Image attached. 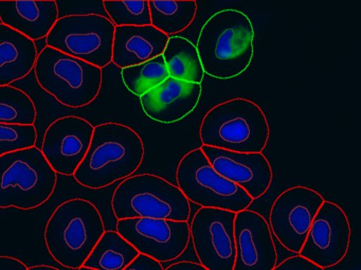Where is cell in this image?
<instances>
[{"mask_svg": "<svg viewBox=\"0 0 361 270\" xmlns=\"http://www.w3.org/2000/svg\"><path fill=\"white\" fill-rule=\"evenodd\" d=\"M272 270H325L319 267L316 264L312 263L308 259H304L301 255L295 254L293 257L284 259L281 263L276 264Z\"/></svg>", "mask_w": 361, "mask_h": 270, "instance_id": "obj_28", "label": "cell"}, {"mask_svg": "<svg viewBox=\"0 0 361 270\" xmlns=\"http://www.w3.org/2000/svg\"><path fill=\"white\" fill-rule=\"evenodd\" d=\"M103 6L115 27L151 26L149 0H105Z\"/></svg>", "mask_w": 361, "mask_h": 270, "instance_id": "obj_26", "label": "cell"}, {"mask_svg": "<svg viewBox=\"0 0 361 270\" xmlns=\"http://www.w3.org/2000/svg\"><path fill=\"white\" fill-rule=\"evenodd\" d=\"M169 37L153 26L116 27L111 63L119 68L137 66L162 56Z\"/></svg>", "mask_w": 361, "mask_h": 270, "instance_id": "obj_19", "label": "cell"}, {"mask_svg": "<svg viewBox=\"0 0 361 270\" xmlns=\"http://www.w3.org/2000/svg\"><path fill=\"white\" fill-rule=\"evenodd\" d=\"M176 180L177 187L190 204L193 202L200 208L238 213L247 210L253 202L245 190L213 168L200 147L181 158L177 166Z\"/></svg>", "mask_w": 361, "mask_h": 270, "instance_id": "obj_8", "label": "cell"}, {"mask_svg": "<svg viewBox=\"0 0 361 270\" xmlns=\"http://www.w3.org/2000/svg\"><path fill=\"white\" fill-rule=\"evenodd\" d=\"M122 81L135 96L140 98L169 78L164 56H159L137 66L121 69Z\"/></svg>", "mask_w": 361, "mask_h": 270, "instance_id": "obj_24", "label": "cell"}, {"mask_svg": "<svg viewBox=\"0 0 361 270\" xmlns=\"http://www.w3.org/2000/svg\"><path fill=\"white\" fill-rule=\"evenodd\" d=\"M94 128L77 116L60 118L48 126L41 151L56 174L73 176L90 149Z\"/></svg>", "mask_w": 361, "mask_h": 270, "instance_id": "obj_14", "label": "cell"}, {"mask_svg": "<svg viewBox=\"0 0 361 270\" xmlns=\"http://www.w3.org/2000/svg\"><path fill=\"white\" fill-rule=\"evenodd\" d=\"M116 231L139 253L159 263L175 261L190 243V223L170 219H126Z\"/></svg>", "mask_w": 361, "mask_h": 270, "instance_id": "obj_12", "label": "cell"}, {"mask_svg": "<svg viewBox=\"0 0 361 270\" xmlns=\"http://www.w3.org/2000/svg\"><path fill=\"white\" fill-rule=\"evenodd\" d=\"M37 141L35 125L0 124V157L12 152L35 147Z\"/></svg>", "mask_w": 361, "mask_h": 270, "instance_id": "obj_27", "label": "cell"}, {"mask_svg": "<svg viewBox=\"0 0 361 270\" xmlns=\"http://www.w3.org/2000/svg\"><path fill=\"white\" fill-rule=\"evenodd\" d=\"M26 264L16 257L0 255V270H27Z\"/></svg>", "mask_w": 361, "mask_h": 270, "instance_id": "obj_30", "label": "cell"}, {"mask_svg": "<svg viewBox=\"0 0 361 270\" xmlns=\"http://www.w3.org/2000/svg\"><path fill=\"white\" fill-rule=\"evenodd\" d=\"M324 198L307 187L290 188L278 196L269 216V228L281 245L299 254Z\"/></svg>", "mask_w": 361, "mask_h": 270, "instance_id": "obj_11", "label": "cell"}, {"mask_svg": "<svg viewBox=\"0 0 361 270\" xmlns=\"http://www.w3.org/2000/svg\"><path fill=\"white\" fill-rule=\"evenodd\" d=\"M56 181L39 147L6 154L0 157V208H39L51 197Z\"/></svg>", "mask_w": 361, "mask_h": 270, "instance_id": "obj_5", "label": "cell"}, {"mask_svg": "<svg viewBox=\"0 0 361 270\" xmlns=\"http://www.w3.org/2000/svg\"><path fill=\"white\" fill-rule=\"evenodd\" d=\"M149 8L152 26L171 37L193 23L197 3L194 0H149Z\"/></svg>", "mask_w": 361, "mask_h": 270, "instance_id": "obj_23", "label": "cell"}, {"mask_svg": "<svg viewBox=\"0 0 361 270\" xmlns=\"http://www.w3.org/2000/svg\"><path fill=\"white\" fill-rule=\"evenodd\" d=\"M200 84L188 83L169 77L140 97L141 106L149 119L173 124L185 119L197 107L202 96Z\"/></svg>", "mask_w": 361, "mask_h": 270, "instance_id": "obj_17", "label": "cell"}, {"mask_svg": "<svg viewBox=\"0 0 361 270\" xmlns=\"http://www.w3.org/2000/svg\"><path fill=\"white\" fill-rule=\"evenodd\" d=\"M207 159L215 171L247 192L253 200L263 196L272 181V170L262 153H236L202 145Z\"/></svg>", "mask_w": 361, "mask_h": 270, "instance_id": "obj_16", "label": "cell"}, {"mask_svg": "<svg viewBox=\"0 0 361 270\" xmlns=\"http://www.w3.org/2000/svg\"><path fill=\"white\" fill-rule=\"evenodd\" d=\"M255 29L246 14L221 10L213 14L200 30L197 49L204 75L230 80L247 70L252 61Z\"/></svg>", "mask_w": 361, "mask_h": 270, "instance_id": "obj_1", "label": "cell"}, {"mask_svg": "<svg viewBox=\"0 0 361 270\" xmlns=\"http://www.w3.org/2000/svg\"><path fill=\"white\" fill-rule=\"evenodd\" d=\"M27 270H60L58 268L52 267V266L48 265H37L32 266V267H28Z\"/></svg>", "mask_w": 361, "mask_h": 270, "instance_id": "obj_32", "label": "cell"}, {"mask_svg": "<svg viewBox=\"0 0 361 270\" xmlns=\"http://www.w3.org/2000/svg\"><path fill=\"white\" fill-rule=\"evenodd\" d=\"M105 231L98 208L90 200L73 198L54 210L44 238L48 251L59 264L78 270Z\"/></svg>", "mask_w": 361, "mask_h": 270, "instance_id": "obj_3", "label": "cell"}, {"mask_svg": "<svg viewBox=\"0 0 361 270\" xmlns=\"http://www.w3.org/2000/svg\"><path fill=\"white\" fill-rule=\"evenodd\" d=\"M162 56L168 68L169 77L202 85L204 78V68L196 46L189 39L181 37H169Z\"/></svg>", "mask_w": 361, "mask_h": 270, "instance_id": "obj_21", "label": "cell"}, {"mask_svg": "<svg viewBox=\"0 0 361 270\" xmlns=\"http://www.w3.org/2000/svg\"><path fill=\"white\" fill-rule=\"evenodd\" d=\"M78 270H94V269H90V268L84 267V266H82L81 268H79Z\"/></svg>", "mask_w": 361, "mask_h": 270, "instance_id": "obj_33", "label": "cell"}, {"mask_svg": "<svg viewBox=\"0 0 361 270\" xmlns=\"http://www.w3.org/2000/svg\"><path fill=\"white\" fill-rule=\"evenodd\" d=\"M37 56L35 42L0 24V86L24 79L35 69Z\"/></svg>", "mask_w": 361, "mask_h": 270, "instance_id": "obj_20", "label": "cell"}, {"mask_svg": "<svg viewBox=\"0 0 361 270\" xmlns=\"http://www.w3.org/2000/svg\"><path fill=\"white\" fill-rule=\"evenodd\" d=\"M233 270H272L278 262L276 245L266 219L255 211H240L234 219Z\"/></svg>", "mask_w": 361, "mask_h": 270, "instance_id": "obj_15", "label": "cell"}, {"mask_svg": "<svg viewBox=\"0 0 361 270\" xmlns=\"http://www.w3.org/2000/svg\"><path fill=\"white\" fill-rule=\"evenodd\" d=\"M348 216L338 204L324 200L306 236L299 255L326 269L344 259L350 246Z\"/></svg>", "mask_w": 361, "mask_h": 270, "instance_id": "obj_13", "label": "cell"}, {"mask_svg": "<svg viewBox=\"0 0 361 270\" xmlns=\"http://www.w3.org/2000/svg\"><path fill=\"white\" fill-rule=\"evenodd\" d=\"M145 157L142 139L130 126L109 122L94 126L92 142L75 171L78 183L102 189L132 176Z\"/></svg>", "mask_w": 361, "mask_h": 270, "instance_id": "obj_2", "label": "cell"}, {"mask_svg": "<svg viewBox=\"0 0 361 270\" xmlns=\"http://www.w3.org/2000/svg\"><path fill=\"white\" fill-rule=\"evenodd\" d=\"M236 213L200 208L190 223V240L200 264L208 270H233L235 263L234 219Z\"/></svg>", "mask_w": 361, "mask_h": 270, "instance_id": "obj_10", "label": "cell"}, {"mask_svg": "<svg viewBox=\"0 0 361 270\" xmlns=\"http://www.w3.org/2000/svg\"><path fill=\"white\" fill-rule=\"evenodd\" d=\"M111 208L116 219H155L188 221L189 200L177 185L153 174L124 179L114 192Z\"/></svg>", "mask_w": 361, "mask_h": 270, "instance_id": "obj_6", "label": "cell"}, {"mask_svg": "<svg viewBox=\"0 0 361 270\" xmlns=\"http://www.w3.org/2000/svg\"><path fill=\"white\" fill-rule=\"evenodd\" d=\"M42 90L71 109L96 100L102 86V69L46 46L35 65Z\"/></svg>", "mask_w": 361, "mask_h": 270, "instance_id": "obj_7", "label": "cell"}, {"mask_svg": "<svg viewBox=\"0 0 361 270\" xmlns=\"http://www.w3.org/2000/svg\"><path fill=\"white\" fill-rule=\"evenodd\" d=\"M200 135L206 147L236 153H262L270 130L259 105L235 98L217 104L204 115Z\"/></svg>", "mask_w": 361, "mask_h": 270, "instance_id": "obj_4", "label": "cell"}, {"mask_svg": "<svg viewBox=\"0 0 361 270\" xmlns=\"http://www.w3.org/2000/svg\"><path fill=\"white\" fill-rule=\"evenodd\" d=\"M59 18L58 3L54 0L0 1L1 24L35 43L47 37Z\"/></svg>", "mask_w": 361, "mask_h": 270, "instance_id": "obj_18", "label": "cell"}, {"mask_svg": "<svg viewBox=\"0 0 361 270\" xmlns=\"http://www.w3.org/2000/svg\"><path fill=\"white\" fill-rule=\"evenodd\" d=\"M138 251L117 231H105L83 264L94 270H123L136 259Z\"/></svg>", "mask_w": 361, "mask_h": 270, "instance_id": "obj_22", "label": "cell"}, {"mask_svg": "<svg viewBox=\"0 0 361 270\" xmlns=\"http://www.w3.org/2000/svg\"><path fill=\"white\" fill-rule=\"evenodd\" d=\"M37 113L32 99L13 86H0V124L35 125Z\"/></svg>", "mask_w": 361, "mask_h": 270, "instance_id": "obj_25", "label": "cell"}, {"mask_svg": "<svg viewBox=\"0 0 361 270\" xmlns=\"http://www.w3.org/2000/svg\"><path fill=\"white\" fill-rule=\"evenodd\" d=\"M164 270H208L197 262H177Z\"/></svg>", "mask_w": 361, "mask_h": 270, "instance_id": "obj_31", "label": "cell"}, {"mask_svg": "<svg viewBox=\"0 0 361 270\" xmlns=\"http://www.w3.org/2000/svg\"><path fill=\"white\" fill-rule=\"evenodd\" d=\"M123 270H164L162 264L147 255L139 253L134 261L130 262Z\"/></svg>", "mask_w": 361, "mask_h": 270, "instance_id": "obj_29", "label": "cell"}, {"mask_svg": "<svg viewBox=\"0 0 361 270\" xmlns=\"http://www.w3.org/2000/svg\"><path fill=\"white\" fill-rule=\"evenodd\" d=\"M115 28L99 14H73L58 20L46 37L47 47L103 69L113 59Z\"/></svg>", "mask_w": 361, "mask_h": 270, "instance_id": "obj_9", "label": "cell"}]
</instances>
